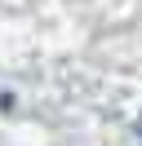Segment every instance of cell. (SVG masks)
Masks as SVG:
<instances>
[{"label":"cell","instance_id":"6da1fadb","mask_svg":"<svg viewBox=\"0 0 142 146\" xmlns=\"http://www.w3.org/2000/svg\"><path fill=\"white\" fill-rule=\"evenodd\" d=\"M138 137H142V115H138Z\"/></svg>","mask_w":142,"mask_h":146}]
</instances>
